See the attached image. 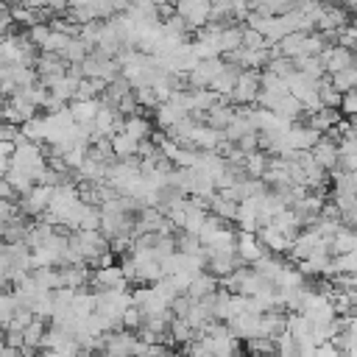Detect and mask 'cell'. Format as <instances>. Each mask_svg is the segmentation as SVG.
<instances>
[{
	"label": "cell",
	"mask_w": 357,
	"mask_h": 357,
	"mask_svg": "<svg viewBox=\"0 0 357 357\" xmlns=\"http://www.w3.org/2000/svg\"><path fill=\"white\" fill-rule=\"evenodd\" d=\"M245 351L257 354V357H271V354H276V340L273 337H248Z\"/></svg>",
	"instance_id": "20"
},
{
	"label": "cell",
	"mask_w": 357,
	"mask_h": 357,
	"mask_svg": "<svg viewBox=\"0 0 357 357\" xmlns=\"http://www.w3.org/2000/svg\"><path fill=\"white\" fill-rule=\"evenodd\" d=\"M329 343H335L337 346V351L340 354H346V357H357V335L354 332H340L335 340H329Z\"/></svg>",
	"instance_id": "22"
},
{
	"label": "cell",
	"mask_w": 357,
	"mask_h": 357,
	"mask_svg": "<svg viewBox=\"0 0 357 357\" xmlns=\"http://www.w3.org/2000/svg\"><path fill=\"white\" fill-rule=\"evenodd\" d=\"M237 75H240V67L237 64H226L223 61V70L212 78V84H209V89L215 92V95H231V89H234V84H237Z\"/></svg>",
	"instance_id": "12"
},
{
	"label": "cell",
	"mask_w": 357,
	"mask_h": 357,
	"mask_svg": "<svg viewBox=\"0 0 357 357\" xmlns=\"http://www.w3.org/2000/svg\"><path fill=\"white\" fill-rule=\"evenodd\" d=\"M257 95H259V73L257 70H240L237 75V84L231 89V100L237 106H254L257 103Z\"/></svg>",
	"instance_id": "2"
},
{
	"label": "cell",
	"mask_w": 357,
	"mask_h": 357,
	"mask_svg": "<svg viewBox=\"0 0 357 357\" xmlns=\"http://www.w3.org/2000/svg\"><path fill=\"white\" fill-rule=\"evenodd\" d=\"M215 290H218V279H215L209 271H201V273L190 282V287H187V293H184V296H190L192 301H201V298L212 296Z\"/></svg>",
	"instance_id": "13"
},
{
	"label": "cell",
	"mask_w": 357,
	"mask_h": 357,
	"mask_svg": "<svg viewBox=\"0 0 357 357\" xmlns=\"http://www.w3.org/2000/svg\"><path fill=\"white\" fill-rule=\"evenodd\" d=\"M282 332H287V312L284 310H268L259 312V337H279Z\"/></svg>",
	"instance_id": "8"
},
{
	"label": "cell",
	"mask_w": 357,
	"mask_h": 357,
	"mask_svg": "<svg viewBox=\"0 0 357 357\" xmlns=\"http://www.w3.org/2000/svg\"><path fill=\"white\" fill-rule=\"evenodd\" d=\"M120 326L123 329H128V332H137L139 326H142V312L131 304V307H126L123 310V315H120Z\"/></svg>",
	"instance_id": "23"
},
{
	"label": "cell",
	"mask_w": 357,
	"mask_h": 357,
	"mask_svg": "<svg viewBox=\"0 0 357 357\" xmlns=\"http://www.w3.org/2000/svg\"><path fill=\"white\" fill-rule=\"evenodd\" d=\"M329 84H332L340 95L354 92V89H357V64H354V67H346V70H340V73H332V75H329Z\"/></svg>",
	"instance_id": "19"
},
{
	"label": "cell",
	"mask_w": 357,
	"mask_h": 357,
	"mask_svg": "<svg viewBox=\"0 0 357 357\" xmlns=\"http://www.w3.org/2000/svg\"><path fill=\"white\" fill-rule=\"evenodd\" d=\"M346 6H349V8L354 11V8H357V0H346Z\"/></svg>",
	"instance_id": "27"
},
{
	"label": "cell",
	"mask_w": 357,
	"mask_h": 357,
	"mask_svg": "<svg viewBox=\"0 0 357 357\" xmlns=\"http://www.w3.org/2000/svg\"><path fill=\"white\" fill-rule=\"evenodd\" d=\"M226 326H229V332H231L237 340L259 337V312H251V310H245V312L234 315L231 321H226Z\"/></svg>",
	"instance_id": "5"
},
{
	"label": "cell",
	"mask_w": 357,
	"mask_h": 357,
	"mask_svg": "<svg viewBox=\"0 0 357 357\" xmlns=\"http://www.w3.org/2000/svg\"><path fill=\"white\" fill-rule=\"evenodd\" d=\"M265 170H268V153H265V151H251V153H245V159H243V173H245L248 178H262Z\"/></svg>",
	"instance_id": "18"
},
{
	"label": "cell",
	"mask_w": 357,
	"mask_h": 357,
	"mask_svg": "<svg viewBox=\"0 0 357 357\" xmlns=\"http://www.w3.org/2000/svg\"><path fill=\"white\" fill-rule=\"evenodd\" d=\"M100 106H103V103L95 98V100H73L67 109H70V114H73L75 126H86V128H92V123H95V117H98Z\"/></svg>",
	"instance_id": "10"
},
{
	"label": "cell",
	"mask_w": 357,
	"mask_h": 357,
	"mask_svg": "<svg viewBox=\"0 0 357 357\" xmlns=\"http://www.w3.org/2000/svg\"><path fill=\"white\" fill-rule=\"evenodd\" d=\"M343 117H354L357 114V89L354 92H346L343 98H340V109H337Z\"/></svg>",
	"instance_id": "24"
},
{
	"label": "cell",
	"mask_w": 357,
	"mask_h": 357,
	"mask_svg": "<svg viewBox=\"0 0 357 357\" xmlns=\"http://www.w3.org/2000/svg\"><path fill=\"white\" fill-rule=\"evenodd\" d=\"M318 59H321L326 75L340 73V70H346V67H354V53L346 50V47H340V45H326L324 53H321Z\"/></svg>",
	"instance_id": "4"
},
{
	"label": "cell",
	"mask_w": 357,
	"mask_h": 357,
	"mask_svg": "<svg viewBox=\"0 0 357 357\" xmlns=\"http://www.w3.org/2000/svg\"><path fill=\"white\" fill-rule=\"evenodd\" d=\"M298 312L312 324V326H329L337 315H335V307L332 301L324 296V293H315V290H304V298H301V307Z\"/></svg>",
	"instance_id": "1"
},
{
	"label": "cell",
	"mask_w": 357,
	"mask_h": 357,
	"mask_svg": "<svg viewBox=\"0 0 357 357\" xmlns=\"http://www.w3.org/2000/svg\"><path fill=\"white\" fill-rule=\"evenodd\" d=\"M337 123H340V112H337V109H318V112H310V120H307V126L315 128V131H321V134H329Z\"/></svg>",
	"instance_id": "14"
},
{
	"label": "cell",
	"mask_w": 357,
	"mask_h": 357,
	"mask_svg": "<svg viewBox=\"0 0 357 357\" xmlns=\"http://www.w3.org/2000/svg\"><path fill=\"white\" fill-rule=\"evenodd\" d=\"M262 254H265V248L259 245L257 234H251V231H240L237 234V259H240V265H251Z\"/></svg>",
	"instance_id": "9"
},
{
	"label": "cell",
	"mask_w": 357,
	"mask_h": 357,
	"mask_svg": "<svg viewBox=\"0 0 357 357\" xmlns=\"http://www.w3.org/2000/svg\"><path fill=\"white\" fill-rule=\"evenodd\" d=\"M312 159H315V165L318 167H324L326 173H332V170H337V142L332 139V137H321L315 145H312Z\"/></svg>",
	"instance_id": "6"
},
{
	"label": "cell",
	"mask_w": 357,
	"mask_h": 357,
	"mask_svg": "<svg viewBox=\"0 0 357 357\" xmlns=\"http://www.w3.org/2000/svg\"><path fill=\"white\" fill-rule=\"evenodd\" d=\"M349 251H357V231L340 226L337 234L329 240V254L337 257V254H349Z\"/></svg>",
	"instance_id": "15"
},
{
	"label": "cell",
	"mask_w": 357,
	"mask_h": 357,
	"mask_svg": "<svg viewBox=\"0 0 357 357\" xmlns=\"http://www.w3.org/2000/svg\"><path fill=\"white\" fill-rule=\"evenodd\" d=\"M293 67H296L301 75L312 78V81H318V78L326 75V70H324V64H321L318 56H296V59H293Z\"/></svg>",
	"instance_id": "17"
},
{
	"label": "cell",
	"mask_w": 357,
	"mask_h": 357,
	"mask_svg": "<svg viewBox=\"0 0 357 357\" xmlns=\"http://www.w3.org/2000/svg\"><path fill=\"white\" fill-rule=\"evenodd\" d=\"M123 131L142 142V139H151L153 126H151V120H148V117H142V114H131V117H126V120H123Z\"/></svg>",
	"instance_id": "16"
},
{
	"label": "cell",
	"mask_w": 357,
	"mask_h": 357,
	"mask_svg": "<svg viewBox=\"0 0 357 357\" xmlns=\"http://www.w3.org/2000/svg\"><path fill=\"white\" fill-rule=\"evenodd\" d=\"M89 282L92 287L100 293V290H126L128 287V279L123 273L120 265H103V268H95V273H89Z\"/></svg>",
	"instance_id": "3"
},
{
	"label": "cell",
	"mask_w": 357,
	"mask_h": 357,
	"mask_svg": "<svg viewBox=\"0 0 357 357\" xmlns=\"http://www.w3.org/2000/svg\"><path fill=\"white\" fill-rule=\"evenodd\" d=\"M257 240H259V245L262 248H268V254H287V248H290V243L293 240H287L276 226H271V223H265V226H259L257 229Z\"/></svg>",
	"instance_id": "7"
},
{
	"label": "cell",
	"mask_w": 357,
	"mask_h": 357,
	"mask_svg": "<svg viewBox=\"0 0 357 357\" xmlns=\"http://www.w3.org/2000/svg\"><path fill=\"white\" fill-rule=\"evenodd\" d=\"M346 120L351 123V131H354V137H357V114H354V117H346Z\"/></svg>",
	"instance_id": "26"
},
{
	"label": "cell",
	"mask_w": 357,
	"mask_h": 357,
	"mask_svg": "<svg viewBox=\"0 0 357 357\" xmlns=\"http://www.w3.org/2000/svg\"><path fill=\"white\" fill-rule=\"evenodd\" d=\"M354 315H357V310H354Z\"/></svg>",
	"instance_id": "29"
},
{
	"label": "cell",
	"mask_w": 357,
	"mask_h": 357,
	"mask_svg": "<svg viewBox=\"0 0 357 357\" xmlns=\"http://www.w3.org/2000/svg\"><path fill=\"white\" fill-rule=\"evenodd\" d=\"M109 142H112V153H114V159H120V162L134 159V156L139 153V139H134V137H131V134H126V131L112 134V137H109Z\"/></svg>",
	"instance_id": "11"
},
{
	"label": "cell",
	"mask_w": 357,
	"mask_h": 357,
	"mask_svg": "<svg viewBox=\"0 0 357 357\" xmlns=\"http://www.w3.org/2000/svg\"><path fill=\"white\" fill-rule=\"evenodd\" d=\"M315 357H340V351L335 343H321V346H315Z\"/></svg>",
	"instance_id": "25"
},
{
	"label": "cell",
	"mask_w": 357,
	"mask_h": 357,
	"mask_svg": "<svg viewBox=\"0 0 357 357\" xmlns=\"http://www.w3.org/2000/svg\"><path fill=\"white\" fill-rule=\"evenodd\" d=\"M332 178H335V192H349V195H357V173H349V170H332Z\"/></svg>",
	"instance_id": "21"
},
{
	"label": "cell",
	"mask_w": 357,
	"mask_h": 357,
	"mask_svg": "<svg viewBox=\"0 0 357 357\" xmlns=\"http://www.w3.org/2000/svg\"><path fill=\"white\" fill-rule=\"evenodd\" d=\"M354 28H357V8H354Z\"/></svg>",
	"instance_id": "28"
}]
</instances>
